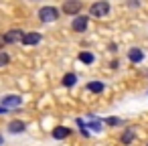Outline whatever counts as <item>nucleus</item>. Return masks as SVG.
Returning a JSON list of instances; mask_svg holds the SVG:
<instances>
[{
    "label": "nucleus",
    "mask_w": 148,
    "mask_h": 146,
    "mask_svg": "<svg viewBox=\"0 0 148 146\" xmlns=\"http://www.w3.org/2000/svg\"><path fill=\"white\" fill-rule=\"evenodd\" d=\"M108 12H110V2L108 0H97V2H93L89 6V16L103 19V16H108Z\"/></svg>",
    "instance_id": "nucleus-1"
},
{
    "label": "nucleus",
    "mask_w": 148,
    "mask_h": 146,
    "mask_svg": "<svg viewBox=\"0 0 148 146\" xmlns=\"http://www.w3.org/2000/svg\"><path fill=\"white\" fill-rule=\"evenodd\" d=\"M59 19V10L55 8V6H43V8H39V21L41 23H55Z\"/></svg>",
    "instance_id": "nucleus-2"
},
{
    "label": "nucleus",
    "mask_w": 148,
    "mask_h": 146,
    "mask_svg": "<svg viewBox=\"0 0 148 146\" xmlns=\"http://www.w3.org/2000/svg\"><path fill=\"white\" fill-rule=\"evenodd\" d=\"M81 8H83V2H81V0H65L63 6H61V10H63L67 16H75V14H79Z\"/></svg>",
    "instance_id": "nucleus-3"
},
{
    "label": "nucleus",
    "mask_w": 148,
    "mask_h": 146,
    "mask_svg": "<svg viewBox=\"0 0 148 146\" xmlns=\"http://www.w3.org/2000/svg\"><path fill=\"white\" fill-rule=\"evenodd\" d=\"M87 25H89V16H77L75 14V19H73V23H71V29L75 31V33H83L85 29H87Z\"/></svg>",
    "instance_id": "nucleus-4"
},
{
    "label": "nucleus",
    "mask_w": 148,
    "mask_h": 146,
    "mask_svg": "<svg viewBox=\"0 0 148 146\" xmlns=\"http://www.w3.org/2000/svg\"><path fill=\"white\" fill-rule=\"evenodd\" d=\"M21 104H23V97H18V95H4V97H0V106H4L8 110L18 108Z\"/></svg>",
    "instance_id": "nucleus-5"
},
{
    "label": "nucleus",
    "mask_w": 148,
    "mask_h": 146,
    "mask_svg": "<svg viewBox=\"0 0 148 146\" xmlns=\"http://www.w3.org/2000/svg\"><path fill=\"white\" fill-rule=\"evenodd\" d=\"M23 35H25V31H21V29H10L8 33H4V41H6V45H10V43H21V41H23Z\"/></svg>",
    "instance_id": "nucleus-6"
},
{
    "label": "nucleus",
    "mask_w": 148,
    "mask_h": 146,
    "mask_svg": "<svg viewBox=\"0 0 148 146\" xmlns=\"http://www.w3.org/2000/svg\"><path fill=\"white\" fill-rule=\"evenodd\" d=\"M21 43H23V45H29V47H31V45H39V43H41V35H39V33H25Z\"/></svg>",
    "instance_id": "nucleus-7"
},
{
    "label": "nucleus",
    "mask_w": 148,
    "mask_h": 146,
    "mask_svg": "<svg viewBox=\"0 0 148 146\" xmlns=\"http://www.w3.org/2000/svg\"><path fill=\"white\" fill-rule=\"evenodd\" d=\"M51 134H53V138H55V140H65V138L71 134V130H69L67 126H57Z\"/></svg>",
    "instance_id": "nucleus-8"
},
{
    "label": "nucleus",
    "mask_w": 148,
    "mask_h": 146,
    "mask_svg": "<svg viewBox=\"0 0 148 146\" xmlns=\"http://www.w3.org/2000/svg\"><path fill=\"white\" fill-rule=\"evenodd\" d=\"M8 130H10L12 134H21V132L27 130V124H25L23 120H12V122L8 124Z\"/></svg>",
    "instance_id": "nucleus-9"
},
{
    "label": "nucleus",
    "mask_w": 148,
    "mask_h": 146,
    "mask_svg": "<svg viewBox=\"0 0 148 146\" xmlns=\"http://www.w3.org/2000/svg\"><path fill=\"white\" fill-rule=\"evenodd\" d=\"M128 59H130L132 63H140V61L144 59V53H142V49H138V47L130 49V53H128Z\"/></svg>",
    "instance_id": "nucleus-10"
},
{
    "label": "nucleus",
    "mask_w": 148,
    "mask_h": 146,
    "mask_svg": "<svg viewBox=\"0 0 148 146\" xmlns=\"http://www.w3.org/2000/svg\"><path fill=\"white\" fill-rule=\"evenodd\" d=\"M75 83H77V75L75 73H65L63 75V85L65 87H73Z\"/></svg>",
    "instance_id": "nucleus-11"
},
{
    "label": "nucleus",
    "mask_w": 148,
    "mask_h": 146,
    "mask_svg": "<svg viewBox=\"0 0 148 146\" xmlns=\"http://www.w3.org/2000/svg\"><path fill=\"white\" fill-rule=\"evenodd\" d=\"M93 59H95V57H93V53H89V51H81V53H79V61L85 63V65H91Z\"/></svg>",
    "instance_id": "nucleus-12"
},
{
    "label": "nucleus",
    "mask_w": 148,
    "mask_h": 146,
    "mask_svg": "<svg viewBox=\"0 0 148 146\" xmlns=\"http://www.w3.org/2000/svg\"><path fill=\"white\" fill-rule=\"evenodd\" d=\"M87 89L93 91V93H101V91H103V83H101V81H89V83H87Z\"/></svg>",
    "instance_id": "nucleus-13"
},
{
    "label": "nucleus",
    "mask_w": 148,
    "mask_h": 146,
    "mask_svg": "<svg viewBox=\"0 0 148 146\" xmlns=\"http://www.w3.org/2000/svg\"><path fill=\"white\" fill-rule=\"evenodd\" d=\"M120 140H122V144H130V142L134 140V130H132V128H126Z\"/></svg>",
    "instance_id": "nucleus-14"
},
{
    "label": "nucleus",
    "mask_w": 148,
    "mask_h": 146,
    "mask_svg": "<svg viewBox=\"0 0 148 146\" xmlns=\"http://www.w3.org/2000/svg\"><path fill=\"white\" fill-rule=\"evenodd\" d=\"M8 63H10V57H8V53L0 51V67H6Z\"/></svg>",
    "instance_id": "nucleus-15"
},
{
    "label": "nucleus",
    "mask_w": 148,
    "mask_h": 146,
    "mask_svg": "<svg viewBox=\"0 0 148 146\" xmlns=\"http://www.w3.org/2000/svg\"><path fill=\"white\" fill-rule=\"evenodd\" d=\"M87 128H91V130H97V132H99V130H101V122H99V120H91V122L87 124Z\"/></svg>",
    "instance_id": "nucleus-16"
},
{
    "label": "nucleus",
    "mask_w": 148,
    "mask_h": 146,
    "mask_svg": "<svg viewBox=\"0 0 148 146\" xmlns=\"http://www.w3.org/2000/svg\"><path fill=\"white\" fill-rule=\"evenodd\" d=\"M106 122H108L110 126H118V124H120V118H108Z\"/></svg>",
    "instance_id": "nucleus-17"
},
{
    "label": "nucleus",
    "mask_w": 148,
    "mask_h": 146,
    "mask_svg": "<svg viewBox=\"0 0 148 146\" xmlns=\"http://www.w3.org/2000/svg\"><path fill=\"white\" fill-rule=\"evenodd\" d=\"M4 45H6V41H4V35H0V49H2Z\"/></svg>",
    "instance_id": "nucleus-18"
},
{
    "label": "nucleus",
    "mask_w": 148,
    "mask_h": 146,
    "mask_svg": "<svg viewBox=\"0 0 148 146\" xmlns=\"http://www.w3.org/2000/svg\"><path fill=\"white\" fill-rule=\"evenodd\" d=\"M8 112V108H4V106H0V114H6Z\"/></svg>",
    "instance_id": "nucleus-19"
},
{
    "label": "nucleus",
    "mask_w": 148,
    "mask_h": 146,
    "mask_svg": "<svg viewBox=\"0 0 148 146\" xmlns=\"http://www.w3.org/2000/svg\"><path fill=\"white\" fill-rule=\"evenodd\" d=\"M2 142H4V138H2V136H0V146H2Z\"/></svg>",
    "instance_id": "nucleus-20"
},
{
    "label": "nucleus",
    "mask_w": 148,
    "mask_h": 146,
    "mask_svg": "<svg viewBox=\"0 0 148 146\" xmlns=\"http://www.w3.org/2000/svg\"><path fill=\"white\" fill-rule=\"evenodd\" d=\"M35 2H39V0H35Z\"/></svg>",
    "instance_id": "nucleus-21"
},
{
    "label": "nucleus",
    "mask_w": 148,
    "mask_h": 146,
    "mask_svg": "<svg viewBox=\"0 0 148 146\" xmlns=\"http://www.w3.org/2000/svg\"><path fill=\"white\" fill-rule=\"evenodd\" d=\"M146 146H148V144H146Z\"/></svg>",
    "instance_id": "nucleus-22"
}]
</instances>
